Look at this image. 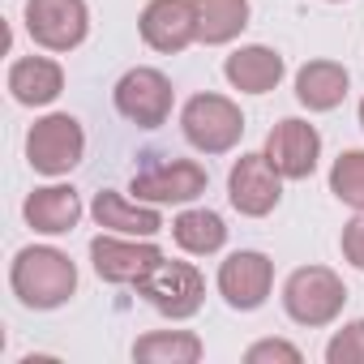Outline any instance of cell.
I'll return each instance as SVG.
<instances>
[{
  "mask_svg": "<svg viewBox=\"0 0 364 364\" xmlns=\"http://www.w3.org/2000/svg\"><path fill=\"white\" fill-rule=\"evenodd\" d=\"M9 287L22 309L52 313L73 300L77 291V266L65 249L56 245H26L9 262Z\"/></svg>",
  "mask_w": 364,
  "mask_h": 364,
  "instance_id": "cell-1",
  "label": "cell"
},
{
  "mask_svg": "<svg viewBox=\"0 0 364 364\" xmlns=\"http://www.w3.org/2000/svg\"><path fill=\"white\" fill-rule=\"evenodd\" d=\"M343 304H347V287L330 266H296L283 279V313L304 330L334 326Z\"/></svg>",
  "mask_w": 364,
  "mask_h": 364,
  "instance_id": "cell-2",
  "label": "cell"
},
{
  "mask_svg": "<svg viewBox=\"0 0 364 364\" xmlns=\"http://www.w3.org/2000/svg\"><path fill=\"white\" fill-rule=\"evenodd\" d=\"M180 133L202 154H228L245 137V112L236 99L202 90V95L185 99V107H180Z\"/></svg>",
  "mask_w": 364,
  "mask_h": 364,
  "instance_id": "cell-3",
  "label": "cell"
},
{
  "mask_svg": "<svg viewBox=\"0 0 364 364\" xmlns=\"http://www.w3.org/2000/svg\"><path fill=\"white\" fill-rule=\"evenodd\" d=\"M86 154V129L69 112H48L26 129V163L39 176H69Z\"/></svg>",
  "mask_w": 364,
  "mask_h": 364,
  "instance_id": "cell-4",
  "label": "cell"
},
{
  "mask_svg": "<svg viewBox=\"0 0 364 364\" xmlns=\"http://www.w3.org/2000/svg\"><path fill=\"white\" fill-rule=\"evenodd\" d=\"M137 296L154 309V313H163V317H171V321H189V317H198L202 313V304H206V274L193 266V262H159L141 283H137Z\"/></svg>",
  "mask_w": 364,
  "mask_h": 364,
  "instance_id": "cell-5",
  "label": "cell"
},
{
  "mask_svg": "<svg viewBox=\"0 0 364 364\" xmlns=\"http://www.w3.org/2000/svg\"><path fill=\"white\" fill-rule=\"evenodd\" d=\"M206 185H210V171L198 159H159L133 171L129 193L150 206H189L206 193Z\"/></svg>",
  "mask_w": 364,
  "mask_h": 364,
  "instance_id": "cell-6",
  "label": "cell"
},
{
  "mask_svg": "<svg viewBox=\"0 0 364 364\" xmlns=\"http://www.w3.org/2000/svg\"><path fill=\"white\" fill-rule=\"evenodd\" d=\"M112 103H116V112H120L129 124H137V129H159V124H167V116H171V107H176V86H171V77H167L163 69L133 65V69L116 82Z\"/></svg>",
  "mask_w": 364,
  "mask_h": 364,
  "instance_id": "cell-7",
  "label": "cell"
},
{
  "mask_svg": "<svg viewBox=\"0 0 364 364\" xmlns=\"http://www.w3.org/2000/svg\"><path fill=\"white\" fill-rule=\"evenodd\" d=\"M163 262V249L146 236H120V232H99L90 240V266L103 283L112 287H137L154 266Z\"/></svg>",
  "mask_w": 364,
  "mask_h": 364,
  "instance_id": "cell-8",
  "label": "cell"
},
{
  "mask_svg": "<svg viewBox=\"0 0 364 364\" xmlns=\"http://www.w3.org/2000/svg\"><path fill=\"white\" fill-rule=\"evenodd\" d=\"M26 35L43 52H73L90 35L86 0H26Z\"/></svg>",
  "mask_w": 364,
  "mask_h": 364,
  "instance_id": "cell-9",
  "label": "cell"
},
{
  "mask_svg": "<svg viewBox=\"0 0 364 364\" xmlns=\"http://www.w3.org/2000/svg\"><path fill=\"white\" fill-rule=\"evenodd\" d=\"M219 296L228 300V309L236 313H253L270 300L274 291V262L262 253V249H236L219 262Z\"/></svg>",
  "mask_w": 364,
  "mask_h": 364,
  "instance_id": "cell-10",
  "label": "cell"
},
{
  "mask_svg": "<svg viewBox=\"0 0 364 364\" xmlns=\"http://www.w3.org/2000/svg\"><path fill=\"white\" fill-rule=\"evenodd\" d=\"M228 202L245 215V219H266L279 202H283V176L270 167V159L257 154H240L228 171Z\"/></svg>",
  "mask_w": 364,
  "mask_h": 364,
  "instance_id": "cell-11",
  "label": "cell"
},
{
  "mask_svg": "<svg viewBox=\"0 0 364 364\" xmlns=\"http://www.w3.org/2000/svg\"><path fill=\"white\" fill-rule=\"evenodd\" d=\"M262 154L270 159V167L283 176V180H309L321 163V133L300 120V116H287L279 120L270 133H266V146Z\"/></svg>",
  "mask_w": 364,
  "mask_h": 364,
  "instance_id": "cell-12",
  "label": "cell"
},
{
  "mask_svg": "<svg viewBox=\"0 0 364 364\" xmlns=\"http://www.w3.org/2000/svg\"><path fill=\"white\" fill-rule=\"evenodd\" d=\"M137 31L150 52L176 56L198 43V9H193V0H146Z\"/></svg>",
  "mask_w": 364,
  "mask_h": 364,
  "instance_id": "cell-13",
  "label": "cell"
},
{
  "mask_svg": "<svg viewBox=\"0 0 364 364\" xmlns=\"http://www.w3.org/2000/svg\"><path fill=\"white\" fill-rule=\"evenodd\" d=\"M90 215L103 232H120V236H146L154 240L167 223H163V206H150V202H137V198H124L120 189H103L95 193L90 202Z\"/></svg>",
  "mask_w": 364,
  "mask_h": 364,
  "instance_id": "cell-14",
  "label": "cell"
},
{
  "mask_svg": "<svg viewBox=\"0 0 364 364\" xmlns=\"http://www.w3.org/2000/svg\"><path fill=\"white\" fill-rule=\"evenodd\" d=\"M287 73V60L266 43H245L223 60V77L240 95H270Z\"/></svg>",
  "mask_w": 364,
  "mask_h": 364,
  "instance_id": "cell-15",
  "label": "cell"
},
{
  "mask_svg": "<svg viewBox=\"0 0 364 364\" xmlns=\"http://www.w3.org/2000/svg\"><path fill=\"white\" fill-rule=\"evenodd\" d=\"M22 219L39 236H69L82 223V193L73 185H43L22 202Z\"/></svg>",
  "mask_w": 364,
  "mask_h": 364,
  "instance_id": "cell-16",
  "label": "cell"
},
{
  "mask_svg": "<svg viewBox=\"0 0 364 364\" xmlns=\"http://www.w3.org/2000/svg\"><path fill=\"white\" fill-rule=\"evenodd\" d=\"M65 90V69L52 56H18L9 65V95L22 107H48Z\"/></svg>",
  "mask_w": 364,
  "mask_h": 364,
  "instance_id": "cell-17",
  "label": "cell"
},
{
  "mask_svg": "<svg viewBox=\"0 0 364 364\" xmlns=\"http://www.w3.org/2000/svg\"><path fill=\"white\" fill-rule=\"evenodd\" d=\"M347 86H351V73L338 60L317 56L296 69V103L309 112H334L347 99Z\"/></svg>",
  "mask_w": 364,
  "mask_h": 364,
  "instance_id": "cell-18",
  "label": "cell"
},
{
  "mask_svg": "<svg viewBox=\"0 0 364 364\" xmlns=\"http://www.w3.org/2000/svg\"><path fill=\"white\" fill-rule=\"evenodd\" d=\"M171 240L189 257H210V253H219L228 245V223L210 206H189V210H180L171 219Z\"/></svg>",
  "mask_w": 364,
  "mask_h": 364,
  "instance_id": "cell-19",
  "label": "cell"
},
{
  "mask_svg": "<svg viewBox=\"0 0 364 364\" xmlns=\"http://www.w3.org/2000/svg\"><path fill=\"white\" fill-rule=\"evenodd\" d=\"M193 9H198V43L206 48H223L240 39V31L253 18L249 0H193Z\"/></svg>",
  "mask_w": 364,
  "mask_h": 364,
  "instance_id": "cell-20",
  "label": "cell"
},
{
  "mask_svg": "<svg viewBox=\"0 0 364 364\" xmlns=\"http://www.w3.org/2000/svg\"><path fill=\"white\" fill-rule=\"evenodd\" d=\"M206 355V343L193 330H150L133 343L137 364H198Z\"/></svg>",
  "mask_w": 364,
  "mask_h": 364,
  "instance_id": "cell-21",
  "label": "cell"
},
{
  "mask_svg": "<svg viewBox=\"0 0 364 364\" xmlns=\"http://www.w3.org/2000/svg\"><path fill=\"white\" fill-rule=\"evenodd\" d=\"M330 193L343 206L364 210V150H343L330 163Z\"/></svg>",
  "mask_w": 364,
  "mask_h": 364,
  "instance_id": "cell-22",
  "label": "cell"
},
{
  "mask_svg": "<svg viewBox=\"0 0 364 364\" xmlns=\"http://www.w3.org/2000/svg\"><path fill=\"white\" fill-rule=\"evenodd\" d=\"M326 364H364V317L343 321L326 343Z\"/></svg>",
  "mask_w": 364,
  "mask_h": 364,
  "instance_id": "cell-23",
  "label": "cell"
},
{
  "mask_svg": "<svg viewBox=\"0 0 364 364\" xmlns=\"http://www.w3.org/2000/svg\"><path fill=\"white\" fill-rule=\"evenodd\" d=\"M304 351L287 338H257L245 347V364H300Z\"/></svg>",
  "mask_w": 364,
  "mask_h": 364,
  "instance_id": "cell-24",
  "label": "cell"
},
{
  "mask_svg": "<svg viewBox=\"0 0 364 364\" xmlns=\"http://www.w3.org/2000/svg\"><path fill=\"white\" fill-rule=\"evenodd\" d=\"M338 249H343V262H347V266L364 270V210L351 215V223H347L343 236H338Z\"/></svg>",
  "mask_w": 364,
  "mask_h": 364,
  "instance_id": "cell-25",
  "label": "cell"
},
{
  "mask_svg": "<svg viewBox=\"0 0 364 364\" xmlns=\"http://www.w3.org/2000/svg\"><path fill=\"white\" fill-rule=\"evenodd\" d=\"M355 116H360V129H364V99H360V112H355Z\"/></svg>",
  "mask_w": 364,
  "mask_h": 364,
  "instance_id": "cell-26",
  "label": "cell"
},
{
  "mask_svg": "<svg viewBox=\"0 0 364 364\" xmlns=\"http://www.w3.org/2000/svg\"><path fill=\"white\" fill-rule=\"evenodd\" d=\"M326 5H343V0H326Z\"/></svg>",
  "mask_w": 364,
  "mask_h": 364,
  "instance_id": "cell-27",
  "label": "cell"
}]
</instances>
